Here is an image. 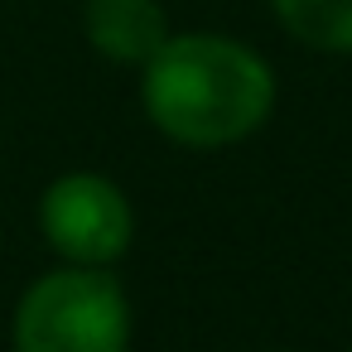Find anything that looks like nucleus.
Segmentation results:
<instances>
[{"label":"nucleus","mask_w":352,"mask_h":352,"mask_svg":"<svg viewBox=\"0 0 352 352\" xmlns=\"http://www.w3.org/2000/svg\"><path fill=\"white\" fill-rule=\"evenodd\" d=\"M15 352H131V299L111 265H58L25 285L10 318Z\"/></svg>","instance_id":"2"},{"label":"nucleus","mask_w":352,"mask_h":352,"mask_svg":"<svg viewBox=\"0 0 352 352\" xmlns=\"http://www.w3.org/2000/svg\"><path fill=\"white\" fill-rule=\"evenodd\" d=\"M265 6L299 49L352 58V0H265Z\"/></svg>","instance_id":"5"},{"label":"nucleus","mask_w":352,"mask_h":352,"mask_svg":"<svg viewBox=\"0 0 352 352\" xmlns=\"http://www.w3.org/2000/svg\"><path fill=\"white\" fill-rule=\"evenodd\" d=\"M347 352H352V347H347Z\"/></svg>","instance_id":"7"},{"label":"nucleus","mask_w":352,"mask_h":352,"mask_svg":"<svg viewBox=\"0 0 352 352\" xmlns=\"http://www.w3.org/2000/svg\"><path fill=\"white\" fill-rule=\"evenodd\" d=\"M169 34L160 0H82V39L116 68H145Z\"/></svg>","instance_id":"4"},{"label":"nucleus","mask_w":352,"mask_h":352,"mask_svg":"<svg viewBox=\"0 0 352 352\" xmlns=\"http://www.w3.org/2000/svg\"><path fill=\"white\" fill-rule=\"evenodd\" d=\"M39 236L68 265H116L135 241V208L107 174L68 169L39 193Z\"/></svg>","instance_id":"3"},{"label":"nucleus","mask_w":352,"mask_h":352,"mask_svg":"<svg viewBox=\"0 0 352 352\" xmlns=\"http://www.w3.org/2000/svg\"><path fill=\"white\" fill-rule=\"evenodd\" d=\"M270 352H294V347H270Z\"/></svg>","instance_id":"6"},{"label":"nucleus","mask_w":352,"mask_h":352,"mask_svg":"<svg viewBox=\"0 0 352 352\" xmlns=\"http://www.w3.org/2000/svg\"><path fill=\"white\" fill-rule=\"evenodd\" d=\"M280 102L270 58L217 30L169 34L140 68L145 121L184 150H232L265 131Z\"/></svg>","instance_id":"1"}]
</instances>
